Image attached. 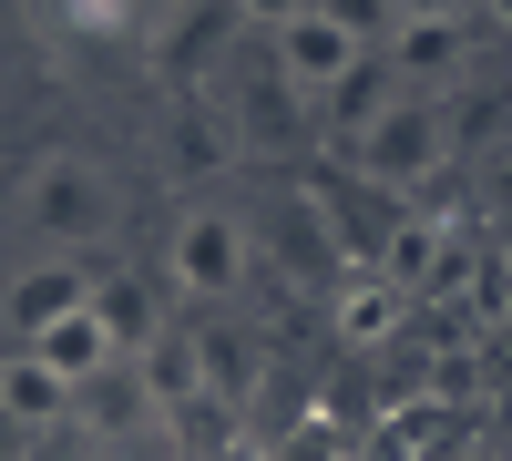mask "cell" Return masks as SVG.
Returning <instances> with one entry per match:
<instances>
[{
  "label": "cell",
  "instance_id": "603a6c76",
  "mask_svg": "<svg viewBox=\"0 0 512 461\" xmlns=\"http://www.w3.org/2000/svg\"><path fill=\"white\" fill-rule=\"evenodd\" d=\"M492 21H502V31H512V0H492Z\"/></svg>",
  "mask_w": 512,
  "mask_h": 461
},
{
  "label": "cell",
  "instance_id": "7a4b0ae2",
  "mask_svg": "<svg viewBox=\"0 0 512 461\" xmlns=\"http://www.w3.org/2000/svg\"><path fill=\"white\" fill-rule=\"evenodd\" d=\"M103 216H113V185L82 154H41L31 164V185H21V226L31 236H103Z\"/></svg>",
  "mask_w": 512,
  "mask_h": 461
},
{
  "label": "cell",
  "instance_id": "8fae6325",
  "mask_svg": "<svg viewBox=\"0 0 512 461\" xmlns=\"http://www.w3.org/2000/svg\"><path fill=\"white\" fill-rule=\"evenodd\" d=\"M338 339H349V349L400 339V287L379 277V267H349V277H338Z\"/></svg>",
  "mask_w": 512,
  "mask_h": 461
},
{
  "label": "cell",
  "instance_id": "2e32d148",
  "mask_svg": "<svg viewBox=\"0 0 512 461\" xmlns=\"http://www.w3.org/2000/svg\"><path fill=\"white\" fill-rule=\"evenodd\" d=\"M226 154H236V123H226L216 103H205V93H195V103L175 113V164H185V175H216V164H226Z\"/></svg>",
  "mask_w": 512,
  "mask_h": 461
},
{
  "label": "cell",
  "instance_id": "9c48e42d",
  "mask_svg": "<svg viewBox=\"0 0 512 461\" xmlns=\"http://www.w3.org/2000/svg\"><path fill=\"white\" fill-rule=\"evenodd\" d=\"M21 349H31V359H52V369H62V380H72V390H82V380H93V369H113V359H123V349H113V328L93 318V298H82L72 318H52V328H31V339H21Z\"/></svg>",
  "mask_w": 512,
  "mask_h": 461
},
{
  "label": "cell",
  "instance_id": "52a82bcc",
  "mask_svg": "<svg viewBox=\"0 0 512 461\" xmlns=\"http://www.w3.org/2000/svg\"><path fill=\"white\" fill-rule=\"evenodd\" d=\"M277 72L297 82V93H328L338 72H359V41L338 31L328 11H308V21H287V31H277Z\"/></svg>",
  "mask_w": 512,
  "mask_h": 461
},
{
  "label": "cell",
  "instance_id": "7402d4cb",
  "mask_svg": "<svg viewBox=\"0 0 512 461\" xmlns=\"http://www.w3.org/2000/svg\"><path fill=\"white\" fill-rule=\"evenodd\" d=\"M410 11H461V0H400V21H410Z\"/></svg>",
  "mask_w": 512,
  "mask_h": 461
},
{
  "label": "cell",
  "instance_id": "5b68a950",
  "mask_svg": "<svg viewBox=\"0 0 512 461\" xmlns=\"http://www.w3.org/2000/svg\"><path fill=\"white\" fill-rule=\"evenodd\" d=\"M226 123H236L246 154H297V134H308V93L277 72V52H267V72L236 82V113H226Z\"/></svg>",
  "mask_w": 512,
  "mask_h": 461
},
{
  "label": "cell",
  "instance_id": "cb8c5ba5",
  "mask_svg": "<svg viewBox=\"0 0 512 461\" xmlns=\"http://www.w3.org/2000/svg\"><path fill=\"white\" fill-rule=\"evenodd\" d=\"M502 216H512V175H502Z\"/></svg>",
  "mask_w": 512,
  "mask_h": 461
},
{
  "label": "cell",
  "instance_id": "277c9868",
  "mask_svg": "<svg viewBox=\"0 0 512 461\" xmlns=\"http://www.w3.org/2000/svg\"><path fill=\"white\" fill-rule=\"evenodd\" d=\"M134 369H144V390H154L164 421H185L195 400H216V380H205V328H195V318H164L154 339L134 349Z\"/></svg>",
  "mask_w": 512,
  "mask_h": 461
},
{
  "label": "cell",
  "instance_id": "ba28073f",
  "mask_svg": "<svg viewBox=\"0 0 512 461\" xmlns=\"http://www.w3.org/2000/svg\"><path fill=\"white\" fill-rule=\"evenodd\" d=\"M246 21H236V0H195V11L164 31V82H216V62H226V41H236Z\"/></svg>",
  "mask_w": 512,
  "mask_h": 461
},
{
  "label": "cell",
  "instance_id": "6da1fadb",
  "mask_svg": "<svg viewBox=\"0 0 512 461\" xmlns=\"http://www.w3.org/2000/svg\"><path fill=\"white\" fill-rule=\"evenodd\" d=\"M349 154H359V175H369V185L420 195V185H431L441 164H451V113H441L431 93H390V113H379Z\"/></svg>",
  "mask_w": 512,
  "mask_h": 461
},
{
  "label": "cell",
  "instance_id": "44dd1931",
  "mask_svg": "<svg viewBox=\"0 0 512 461\" xmlns=\"http://www.w3.org/2000/svg\"><path fill=\"white\" fill-rule=\"evenodd\" d=\"M328 451H338V441H328V421H308V431L287 441V461H328Z\"/></svg>",
  "mask_w": 512,
  "mask_h": 461
},
{
  "label": "cell",
  "instance_id": "8992f818",
  "mask_svg": "<svg viewBox=\"0 0 512 461\" xmlns=\"http://www.w3.org/2000/svg\"><path fill=\"white\" fill-rule=\"evenodd\" d=\"M461 52H472V41H461V11H410L390 41H379V62L400 72V93H441L461 72Z\"/></svg>",
  "mask_w": 512,
  "mask_h": 461
},
{
  "label": "cell",
  "instance_id": "ac0fdd59",
  "mask_svg": "<svg viewBox=\"0 0 512 461\" xmlns=\"http://www.w3.org/2000/svg\"><path fill=\"white\" fill-rule=\"evenodd\" d=\"M205 380H216V400H246V339L236 328H205Z\"/></svg>",
  "mask_w": 512,
  "mask_h": 461
},
{
  "label": "cell",
  "instance_id": "5bb4252c",
  "mask_svg": "<svg viewBox=\"0 0 512 461\" xmlns=\"http://www.w3.org/2000/svg\"><path fill=\"white\" fill-rule=\"evenodd\" d=\"M93 318L113 328V349H123V359H134L154 328H164V318H154V287H144V277H123V267H103V277H93Z\"/></svg>",
  "mask_w": 512,
  "mask_h": 461
},
{
  "label": "cell",
  "instance_id": "9a60e30c",
  "mask_svg": "<svg viewBox=\"0 0 512 461\" xmlns=\"http://www.w3.org/2000/svg\"><path fill=\"white\" fill-rule=\"evenodd\" d=\"M390 93H400V72L359 52V72H338V82H328V113H338V134H349V144H359V134H369V123H379V113H390Z\"/></svg>",
  "mask_w": 512,
  "mask_h": 461
},
{
  "label": "cell",
  "instance_id": "e0dca14e",
  "mask_svg": "<svg viewBox=\"0 0 512 461\" xmlns=\"http://www.w3.org/2000/svg\"><path fill=\"white\" fill-rule=\"evenodd\" d=\"M318 11H328L338 31H349V41H359V52H379V41H390V31H400V0H318Z\"/></svg>",
  "mask_w": 512,
  "mask_h": 461
},
{
  "label": "cell",
  "instance_id": "ffe728a7",
  "mask_svg": "<svg viewBox=\"0 0 512 461\" xmlns=\"http://www.w3.org/2000/svg\"><path fill=\"white\" fill-rule=\"evenodd\" d=\"M123 11H134V0H72V21H82V31H123Z\"/></svg>",
  "mask_w": 512,
  "mask_h": 461
},
{
  "label": "cell",
  "instance_id": "4fadbf2b",
  "mask_svg": "<svg viewBox=\"0 0 512 461\" xmlns=\"http://www.w3.org/2000/svg\"><path fill=\"white\" fill-rule=\"evenodd\" d=\"M82 298H93V267H31V277H11V318H21V339L31 328H52V318H72Z\"/></svg>",
  "mask_w": 512,
  "mask_h": 461
},
{
  "label": "cell",
  "instance_id": "d6986e66",
  "mask_svg": "<svg viewBox=\"0 0 512 461\" xmlns=\"http://www.w3.org/2000/svg\"><path fill=\"white\" fill-rule=\"evenodd\" d=\"M308 11H318V0H236L246 31H287V21H308Z\"/></svg>",
  "mask_w": 512,
  "mask_h": 461
},
{
  "label": "cell",
  "instance_id": "7c38bea8",
  "mask_svg": "<svg viewBox=\"0 0 512 461\" xmlns=\"http://www.w3.org/2000/svg\"><path fill=\"white\" fill-rule=\"evenodd\" d=\"M0 410H11L21 431H52L62 410H72V380H62L52 359H31V349H21V359H0Z\"/></svg>",
  "mask_w": 512,
  "mask_h": 461
},
{
  "label": "cell",
  "instance_id": "30bf717a",
  "mask_svg": "<svg viewBox=\"0 0 512 461\" xmlns=\"http://www.w3.org/2000/svg\"><path fill=\"white\" fill-rule=\"evenodd\" d=\"M82 421H93L103 441H134V431L154 421V390H144V369H134V359L93 369V380H82Z\"/></svg>",
  "mask_w": 512,
  "mask_h": 461
},
{
  "label": "cell",
  "instance_id": "3957f363",
  "mask_svg": "<svg viewBox=\"0 0 512 461\" xmlns=\"http://www.w3.org/2000/svg\"><path fill=\"white\" fill-rule=\"evenodd\" d=\"M175 287L185 298H236L246 287V216L236 205H185L175 216Z\"/></svg>",
  "mask_w": 512,
  "mask_h": 461
}]
</instances>
